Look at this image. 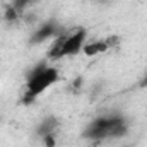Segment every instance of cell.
<instances>
[{"label":"cell","mask_w":147,"mask_h":147,"mask_svg":"<svg viewBox=\"0 0 147 147\" xmlns=\"http://www.w3.org/2000/svg\"><path fill=\"white\" fill-rule=\"evenodd\" d=\"M60 33H63V31H62V28L57 24V21H46V22H43V24L38 28L36 31H33L29 41L34 43V45H39V43H45L46 39L57 38Z\"/></svg>","instance_id":"4"},{"label":"cell","mask_w":147,"mask_h":147,"mask_svg":"<svg viewBox=\"0 0 147 147\" xmlns=\"http://www.w3.org/2000/svg\"><path fill=\"white\" fill-rule=\"evenodd\" d=\"M86 41H87V29L86 28H77L74 31H69L67 38H65V43L62 46V51H60V60L67 58V57L79 55L82 51Z\"/></svg>","instance_id":"3"},{"label":"cell","mask_w":147,"mask_h":147,"mask_svg":"<svg viewBox=\"0 0 147 147\" xmlns=\"http://www.w3.org/2000/svg\"><path fill=\"white\" fill-rule=\"evenodd\" d=\"M108 51V45L105 39H92V41H86L84 48H82V53L86 57H98L101 53Z\"/></svg>","instance_id":"5"},{"label":"cell","mask_w":147,"mask_h":147,"mask_svg":"<svg viewBox=\"0 0 147 147\" xmlns=\"http://www.w3.org/2000/svg\"><path fill=\"white\" fill-rule=\"evenodd\" d=\"M38 0H14L12 2V5L21 12V14H24V10L29 7V5H33V3H36Z\"/></svg>","instance_id":"8"},{"label":"cell","mask_w":147,"mask_h":147,"mask_svg":"<svg viewBox=\"0 0 147 147\" xmlns=\"http://www.w3.org/2000/svg\"><path fill=\"white\" fill-rule=\"evenodd\" d=\"M58 130V120L55 116H46L41 120V123L36 127V134L39 137H45L48 134H55Z\"/></svg>","instance_id":"6"},{"label":"cell","mask_w":147,"mask_h":147,"mask_svg":"<svg viewBox=\"0 0 147 147\" xmlns=\"http://www.w3.org/2000/svg\"><path fill=\"white\" fill-rule=\"evenodd\" d=\"M106 45H108V50H113V48H118L120 46V36L118 34H111V36L105 38Z\"/></svg>","instance_id":"10"},{"label":"cell","mask_w":147,"mask_h":147,"mask_svg":"<svg viewBox=\"0 0 147 147\" xmlns=\"http://www.w3.org/2000/svg\"><path fill=\"white\" fill-rule=\"evenodd\" d=\"M80 87H82V77H77L75 82H72V89L74 91H80Z\"/></svg>","instance_id":"11"},{"label":"cell","mask_w":147,"mask_h":147,"mask_svg":"<svg viewBox=\"0 0 147 147\" xmlns=\"http://www.w3.org/2000/svg\"><path fill=\"white\" fill-rule=\"evenodd\" d=\"M144 84H147V74H146V82H144Z\"/></svg>","instance_id":"12"},{"label":"cell","mask_w":147,"mask_h":147,"mask_svg":"<svg viewBox=\"0 0 147 147\" xmlns=\"http://www.w3.org/2000/svg\"><path fill=\"white\" fill-rule=\"evenodd\" d=\"M41 140H43V146L45 147H57V132L41 137Z\"/></svg>","instance_id":"9"},{"label":"cell","mask_w":147,"mask_h":147,"mask_svg":"<svg viewBox=\"0 0 147 147\" xmlns=\"http://www.w3.org/2000/svg\"><path fill=\"white\" fill-rule=\"evenodd\" d=\"M58 79H60V72L57 67H51L46 62L34 65L33 70H29L28 77H26V89H24V96H22L24 105L33 103L39 94H43L46 89H50L53 84H57Z\"/></svg>","instance_id":"2"},{"label":"cell","mask_w":147,"mask_h":147,"mask_svg":"<svg viewBox=\"0 0 147 147\" xmlns=\"http://www.w3.org/2000/svg\"><path fill=\"white\" fill-rule=\"evenodd\" d=\"M22 17V14L10 3V5H7L5 7V14H3V19L7 21V22H16V21H19Z\"/></svg>","instance_id":"7"},{"label":"cell","mask_w":147,"mask_h":147,"mask_svg":"<svg viewBox=\"0 0 147 147\" xmlns=\"http://www.w3.org/2000/svg\"><path fill=\"white\" fill-rule=\"evenodd\" d=\"M127 132H128V125H127L125 116L113 113L108 116L94 118L82 132V137L87 140L101 142V140H108V139H120V137L127 135Z\"/></svg>","instance_id":"1"}]
</instances>
